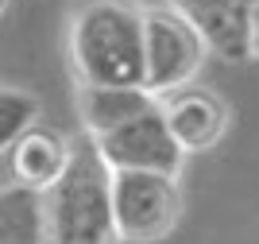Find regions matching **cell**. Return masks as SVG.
Listing matches in <instances>:
<instances>
[{
  "label": "cell",
  "instance_id": "9",
  "mask_svg": "<svg viewBox=\"0 0 259 244\" xmlns=\"http://www.w3.org/2000/svg\"><path fill=\"white\" fill-rule=\"evenodd\" d=\"M209 39V51L236 62L251 58V0H174Z\"/></svg>",
  "mask_w": 259,
  "mask_h": 244
},
{
  "label": "cell",
  "instance_id": "2",
  "mask_svg": "<svg viewBox=\"0 0 259 244\" xmlns=\"http://www.w3.org/2000/svg\"><path fill=\"white\" fill-rule=\"evenodd\" d=\"M43 244H120L112 217V170L97 148H77V159L51 194H43Z\"/></svg>",
  "mask_w": 259,
  "mask_h": 244
},
{
  "label": "cell",
  "instance_id": "8",
  "mask_svg": "<svg viewBox=\"0 0 259 244\" xmlns=\"http://www.w3.org/2000/svg\"><path fill=\"white\" fill-rule=\"evenodd\" d=\"M159 109L147 85H77V117L89 140H105Z\"/></svg>",
  "mask_w": 259,
  "mask_h": 244
},
{
  "label": "cell",
  "instance_id": "1",
  "mask_svg": "<svg viewBox=\"0 0 259 244\" xmlns=\"http://www.w3.org/2000/svg\"><path fill=\"white\" fill-rule=\"evenodd\" d=\"M66 58L77 85H143L147 8L136 0H81L66 23Z\"/></svg>",
  "mask_w": 259,
  "mask_h": 244
},
{
  "label": "cell",
  "instance_id": "11",
  "mask_svg": "<svg viewBox=\"0 0 259 244\" xmlns=\"http://www.w3.org/2000/svg\"><path fill=\"white\" fill-rule=\"evenodd\" d=\"M39 117H43V105L31 89L23 85H4L0 89V144L12 148L20 136H27L31 128H39Z\"/></svg>",
  "mask_w": 259,
  "mask_h": 244
},
{
  "label": "cell",
  "instance_id": "3",
  "mask_svg": "<svg viewBox=\"0 0 259 244\" xmlns=\"http://www.w3.org/2000/svg\"><path fill=\"white\" fill-rule=\"evenodd\" d=\"M112 217L120 244H159L182 221L178 175L120 170L112 175Z\"/></svg>",
  "mask_w": 259,
  "mask_h": 244
},
{
  "label": "cell",
  "instance_id": "12",
  "mask_svg": "<svg viewBox=\"0 0 259 244\" xmlns=\"http://www.w3.org/2000/svg\"><path fill=\"white\" fill-rule=\"evenodd\" d=\"M251 58H259V0H251Z\"/></svg>",
  "mask_w": 259,
  "mask_h": 244
},
{
  "label": "cell",
  "instance_id": "7",
  "mask_svg": "<svg viewBox=\"0 0 259 244\" xmlns=\"http://www.w3.org/2000/svg\"><path fill=\"white\" fill-rule=\"evenodd\" d=\"M162 117H166V128L186 155L213 151L232 124V113L225 101L213 89H197V85L162 97Z\"/></svg>",
  "mask_w": 259,
  "mask_h": 244
},
{
  "label": "cell",
  "instance_id": "4",
  "mask_svg": "<svg viewBox=\"0 0 259 244\" xmlns=\"http://www.w3.org/2000/svg\"><path fill=\"white\" fill-rule=\"evenodd\" d=\"M209 51V39L201 35L190 16L174 8H147V78L143 85L155 97H170L178 89H190L201 74Z\"/></svg>",
  "mask_w": 259,
  "mask_h": 244
},
{
  "label": "cell",
  "instance_id": "6",
  "mask_svg": "<svg viewBox=\"0 0 259 244\" xmlns=\"http://www.w3.org/2000/svg\"><path fill=\"white\" fill-rule=\"evenodd\" d=\"M74 159H77V148L70 144V136L58 132V128L39 124L27 136H20L12 148H4V170H8L4 186H20V190H31V194H51L70 175Z\"/></svg>",
  "mask_w": 259,
  "mask_h": 244
},
{
  "label": "cell",
  "instance_id": "5",
  "mask_svg": "<svg viewBox=\"0 0 259 244\" xmlns=\"http://www.w3.org/2000/svg\"><path fill=\"white\" fill-rule=\"evenodd\" d=\"M97 155L105 159V167L112 175L120 170H155V175H178L182 170L186 151L178 148V140L170 136L166 117H162V101L159 109H151L147 117L132 120L128 128H120L105 140H89Z\"/></svg>",
  "mask_w": 259,
  "mask_h": 244
},
{
  "label": "cell",
  "instance_id": "10",
  "mask_svg": "<svg viewBox=\"0 0 259 244\" xmlns=\"http://www.w3.org/2000/svg\"><path fill=\"white\" fill-rule=\"evenodd\" d=\"M4 244H43V194L4 186V213H0Z\"/></svg>",
  "mask_w": 259,
  "mask_h": 244
}]
</instances>
